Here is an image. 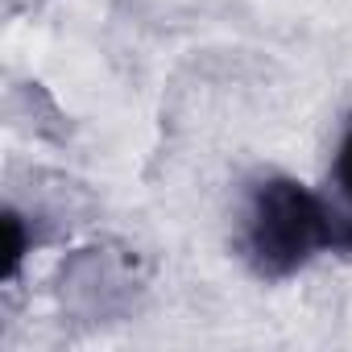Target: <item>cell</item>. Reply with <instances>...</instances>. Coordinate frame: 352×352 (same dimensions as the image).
<instances>
[{"label": "cell", "mask_w": 352, "mask_h": 352, "mask_svg": "<svg viewBox=\"0 0 352 352\" xmlns=\"http://www.w3.org/2000/svg\"><path fill=\"white\" fill-rule=\"evenodd\" d=\"M241 253L270 282L290 278L319 253H352V208L340 212L294 179H265L249 199Z\"/></svg>", "instance_id": "6da1fadb"}, {"label": "cell", "mask_w": 352, "mask_h": 352, "mask_svg": "<svg viewBox=\"0 0 352 352\" xmlns=\"http://www.w3.org/2000/svg\"><path fill=\"white\" fill-rule=\"evenodd\" d=\"M336 187H340L344 204L352 208V124H348V133H344V141L336 149Z\"/></svg>", "instance_id": "7a4b0ae2"}]
</instances>
